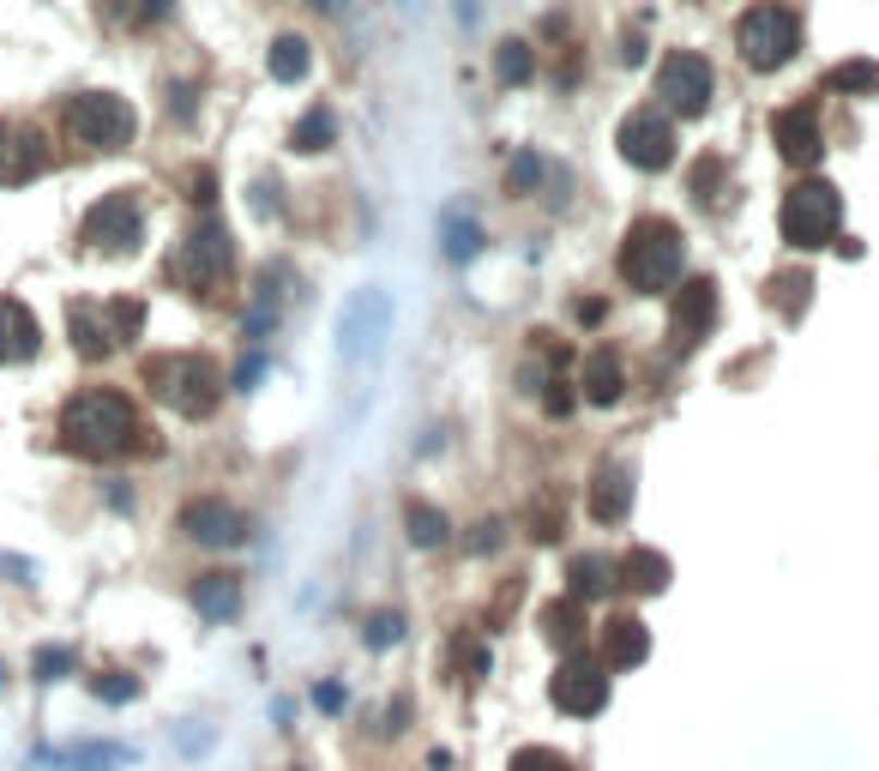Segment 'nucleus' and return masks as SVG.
<instances>
[{
  "label": "nucleus",
  "instance_id": "f257e3e1",
  "mask_svg": "<svg viewBox=\"0 0 879 771\" xmlns=\"http://www.w3.org/2000/svg\"><path fill=\"white\" fill-rule=\"evenodd\" d=\"M61 446L73 458H121V452H133V446H145L133 398L115 393V386H85V393H73L61 410Z\"/></svg>",
  "mask_w": 879,
  "mask_h": 771
},
{
  "label": "nucleus",
  "instance_id": "f03ea898",
  "mask_svg": "<svg viewBox=\"0 0 879 771\" xmlns=\"http://www.w3.org/2000/svg\"><path fill=\"white\" fill-rule=\"evenodd\" d=\"M615 272H621L627 289H639V296H663V289L681 284L686 272V236L674 217H633L621 236V260H615Z\"/></svg>",
  "mask_w": 879,
  "mask_h": 771
},
{
  "label": "nucleus",
  "instance_id": "7ed1b4c3",
  "mask_svg": "<svg viewBox=\"0 0 879 771\" xmlns=\"http://www.w3.org/2000/svg\"><path fill=\"white\" fill-rule=\"evenodd\" d=\"M145 386L163 398L175 416L187 422H206L223 398V380L218 368L206 362L199 350H163V356H145Z\"/></svg>",
  "mask_w": 879,
  "mask_h": 771
},
{
  "label": "nucleus",
  "instance_id": "20e7f679",
  "mask_svg": "<svg viewBox=\"0 0 879 771\" xmlns=\"http://www.w3.org/2000/svg\"><path fill=\"white\" fill-rule=\"evenodd\" d=\"M777 223H783V241L802 253H819L838 241L843 229V194L831 182H819V175H807V182H795L783 194V206H777Z\"/></svg>",
  "mask_w": 879,
  "mask_h": 771
},
{
  "label": "nucleus",
  "instance_id": "39448f33",
  "mask_svg": "<svg viewBox=\"0 0 879 771\" xmlns=\"http://www.w3.org/2000/svg\"><path fill=\"white\" fill-rule=\"evenodd\" d=\"M230 272H235V241H230V229H223L218 217H199L194 229L182 236L175 260H169V277H175L187 296H218V289L230 284Z\"/></svg>",
  "mask_w": 879,
  "mask_h": 771
},
{
  "label": "nucleus",
  "instance_id": "423d86ee",
  "mask_svg": "<svg viewBox=\"0 0 879 771\" xmlns=\"http://www.w3.org/2000/svg\"><path fill=\"white\" fill-rule=\"evenodd\" d=\"M735 54L753 66V73H777L802 54V18L789 13L783 0H765L753 13H741L735 25Z\"/></svg>",
  "mask_w": 879,
  "mask_h": 771
},
{
  "label": "nucleus",
  "instance_id": "0eeeda50",
  "mask_svg": "<svg viewBox=\"0 0 879 771\" xmlns=\"http://www.w3.org/2000/svg\"><path fill=\"white\" fill-rule=\"evenodd\" d=\"M61 127L73 133L85 151H127L133 133H139V115H133V103L115 91H78V97H66Z\"/></svg>",
  "mask_w": 879,
  "mask_h": 771
},
{
  "label": "nucleus",
  "instance_id": "6e6552de",
  "mask_svg": "<svg viewBox=\"0 0 879 771\" xmlns=\"http://www.w3.org/2000/svg\"><path fill=\"white\" fill-rule=\"evenodd\" d=\"M392 314H398V308H392V289L362 284L344 301V314H337V356L356 362V368L380 362V350H386V338H392Z\"/></svg>",
  "mask_w": 879,
  "mask_h": 771
},
{
  "label": "nucleus",
  "instance_id": "1a4fd4ad",
  "mask_svg": "<svg viewBox=\"0 0 879 771\" xmlns=\"http://www.w3.org/2000/svg\"><path fill=\"white\" fill-rule=\"evenodd\" d=\"M78 241L91 253H139L145 241V206L139 194H103L91 211H85V229H78Z\"/></svg>",
  "mask_w": 879,
  "mask_h": 771
},
{
  "label": "nucleus",
  "instance_id": "9d476101",
  "mask_svg": "<svg viewBox=\"0 0 879 771\" xmlns=\"http://www.w3.org/2000/svg\"><path fill=\"white\" fill-rule=\"evenodd\" d=\"M548 699H555V711H567V718H596V711L608 706V669L603 657H584V651H567L555 669V681H548Z\"/></svg>",
  "mask_w": 879,
  "mask_h": 771
},
{
  "label": "nucleus",
  "instance_id": "9b49d317",
  "mask_svg": "<svg viewBox=\"0 0 879 771\" xmlns=\"http://www.w3.org/2000/svg\"><path fill=\"white\" fill-rule=\"evenodd\" d=\"M711 91H717V73H711L705 54L674 49L669 61L657 66V97H663V109H674V115H705V109H711Z\"/></svg>",
  "mask_w": 879,
  "mask_h": 771
},
{
  "label": "nucleus",
  "instance_id": "f8f14e48",
  "mask_svg": "<svg viewBox=\"0 0 879 771\" xmlns=\"http://www.w3.org/2000/svg\"><path fill=\"white\" fill-rule=\"evenodd\" d=\"M621 158L645 175L669 170L674 163V121L663 115V109H633V115L621 121Z\"/></svg>",
  "mask_w": 879,
  "mask_h": 771
},
{
  "label": "nucleus",
  "instance_id": "ddd939ff",
  "mask_svg": "<svg viewBox=\"0 0 879 771\" xmlns=\"http://www.w3.org/2000/svg\"><path fill=\"white\" fill-rule=\"evenodd\" d=\"M771 145L777 158L795 163V170H814L819 158H826V127H819L814 103H789L771 115Z\"/></svg>",
  "mask_w": 879,
  "mask_h": 771
},
{
  "label": "nucleus",
  "instance_id": "4468645a",
  "mask_svg": "<svg viewBox=\"0 0 879 771\" xmlns=\"http://www.w3.org/2000/svg\"><path fill=\"white\" fill-rule=\"evenodd\" d=\"M711 326H717V284L711 277H686L669 314V344L674 350H698L711 338Z\"/></svg>",
  "mask_w": 879,
  "mask_h": 771
},
{
  "label": "nucleus",
  "instance_id": "2eb2a0df",
  "mask_svg": "<svg viewBox=\"0 0 879 771\" xmlns=\"http://www.w3.org/2000/svg\"><path fill=\"white\" fill-rule=\"evenodd\" d=\"M247 531V519L230 507V500L206 495V500H187L182 507V536H194V543H206V549H235Z\"/></svg>",
  "mask_w": 879,
  "mask_h": 771
},
{
  "label": "nucleus",
  "instance_id": "dca6fc26",
  "mask_svg": "<svg viewBox=\"0 0 879 771\" xmlns=\"http://www.w3.org/2000/svg\"><path fill=\"white\" fill-rule=\"evenodd\" d=\"M42 170H49V145L30 127L0 121V187H25V182H37Z\"/></svg>",
  "mask_w": 879,
  "mask_h": 771
},
{
  "label": "nucleus",
  "instance_id": "f3484780",
  "mask_svg": "<svg viewBox=\"0 0 879 771\" xmlns=\"http://www.w3.org/2000/svg\"><path fill=\"white\" fill-rule=\"evenodd\" d=\"M42 350V320L18 296H0V368H18Z\"/></svg>",
  "mask_w": 879,
  "mask_h": 771
},
{
  "label": "nucleus",
  "instance_id": "a211bd4d",
  "mask_svg": "<svg viewBox=\"0 0 879 771\" xmlns=\"http://www.w3.org/2000/svg\"><path fill=\"white\" fill-rule=\"evenodd\" d=\"M579 398L584 405H596V410H608V405H621L627 398V362L615 350H591L579 362Z\"/></svg>",
  "mask_w": 879,
  "mask_h": 771
},
{
  "label": "nucleus",
  "instance_id": "6ab92c4d",
  "mask_svg": "<svg viewBox=\"0 0 879 771\" xmlns=\"http://www.w3.org/2000/svg\"><path fill=\"white\" fill-rule=\"evenodd\" d=\"M584 507H591L596 524H621L627 512H633V471H627V464H603V471L591 476Z\"/></svg>",
  "mask_w": 879,
  "mask_h": 771
},
{
  "label": "nucleus",
  "instance_id": "aec40b11",
  "mask_svg": "<svg viewBox=\"0 0 879 771\" xmlns=\"http://www.w3.org/2000/svg\"><path fill=\"white\" fill-rule=\"evenodd\" d=\"M66 338H73V350L85 356V362H97V356L115 350V332H109V314L103 301H66Z\"/></svg>",
  "mask_w": 879,
  "mask_h": 771
},
{
  "label": "nucleus",
  "instance_id": "412c9836",
  "mask_svg": "<svg viewBox=\"0 0 879 771\" xmlns=\"http://www.w3.org/2000/svg\"><path fill=\"white\" fill-rule=\"evenodd\" d=\"M651 657V633L639 614H608L603 621V669H639Z\"/></svg>",
  "mask_w": 879,
  "mask_h": 771
},
{
  "label": "nucleus",
  "instance_id": "4be33fe9",
  "mask_svg": "<svg viewBox=\"0 0 879 771\" xmlns=\"http://www.w3.org/2000/svg\"><path fill=\"white\" fill-rule=\"evenodd\" d=\"M536 627H543V639L555 645L560 657L584 651V627H591V621H584V597H572V590H567V597H555L543 614H536Z\"/></svg>",
  "mask_w": 879,
  "mask_h": 771
},
{
  "label": "nucleus",
  "instance_id": "5701e85b",
  "mask_svg": "<svg viewBox=\"0 0 879 771\" xmlns=\"http://www.w3.org/2000/svg\"><path fill=\"white\" fill-rule=\"evenodd\" d=\"M194 609L206 614V621H235V609H242V579L235 573H199L194 579Z\"/></svg>",
  "mask_w": 879,
  "mask_h": 771
},
{
  "label": "nucleus",
  "instance_id": "b1692460",
  "mask_svg": "<svg viewBox=\"0 0 879 771\" xmlns=\"http://www.w3.org/2000/svg\"><path fill=\"white\" fill-rule=\"evenodd\" d=\"M440 248H446V260H453V265H470L482 253V229H476V217H470L465 206L440 211Z\"/></svg>",
  "mask_w": 879,
  "mask_h": 771
},
{
  "label": "nucleus",
  "instance_id": "393cba45",
  "mask_svg": "<svg viewBox=\"0 0 879 771\" xmlns=\"http://www.w3.org/2000/svg\"><path fill=\"white\" fill-rule=\"evenodd\" d=\"M265 73H272L277 85H301L313 73V42L296 37V30H284V37L272 42V54H265Z\"/></svg>",
  "mask_w": 879,
  "mask_h": 771
},
{
  "label": "nucleus",
  "instance_id": "a878e982",
  "mask_svg": "<svg viewBox=\"0 0 879 771\" xmlns=\"http://www.w3.org/2000/svg\"><path fill=\"white\" fill-rule=\"evenodd\" d=\"M621 585L633 590V597H657V590H669V555H663V549H633L621 561Z\"/></svg>",
  "mask_w": 879,
  "mask_h": 771
},
{
  "label": "nucleus",
  "instance_id": "bb28decb",
  "mask_svg": "<svg viewBox=\"0 0 879 771\" xmlns=\"http://www.w3.org/2000/svg\"><path fill=\"white\" fill-rule=\"evenodd\" d=\"M615 585H621V579H615V567H608L603 555H572V561H567V590H572V597L596 602V597H608Z\"/></svg>",
  "mask_w": 879,
  "mask_h": 771
},
{
  "label": "nucleus",
  "instance_id": "cd10ccee",
  "mask_svg": "<svg viewBox=\"0 0 879 771\" xmlns=\"http://www.w3.org/2000/svg\"><path fill=\"white\" fill-rule=\"evenodd\" d=\"M494 79L506 85V91H518V85L536 79V49L524 37H506L500 49H494Z\"/></svg>",
  "mask_w": 879,
  "mask_h": 771
},
{
  "label": "nucleus",
  "instance_id": "c85d7f7f",
  "mask_svg": "<svg viewBox=\"0 0 879 771\" xmlns=\"http://www.w3.org/2000/svg\"><path fill=\"white\" fill-rule=\"evenodd\" d=\"M404 531H410L416 549H440V543L453 536V524H446V512H440V507H428V500H410V507H404Z\"/></svg>",
  "mask_w": 879,
  "mask_h": 771
},
{
  "label": "nucleus",
  "instance_id": "c756f323",
  "mask_svg": "<svg viewBox=\"0 0 879 771\" xmlns=\"http://www.w3.org/2000/svg\"><path fill=\"white\" fill-rule=\"evenodd\" d=\"M826 91H838V97H879V61H838L826 73Z\"/></svg>",
  "mask_w": 879,
  "mask_h": 771
},
{
  "label": "nucleus",
  "instance_id": "7c9ffc66",
  "mask_svg": "<svg viewBox=\"0 0 879 771\" xmlns=\"http://www.w3.org/2000/svg\"><path fill=\"white\" fill-rule=\"evenodd\" d=\"M453 669H458V681H488V669H494V657H488V639L482 633H458L453 639Z\"/></svg>",
  "mask_w": 879,
  "mask_h": 771
},
{
  "label": "nucleus",
  "instance_id": "2f4dec72",
  "mask_svg": "<svg viewBox=\"0 0 879 771\" xmlns=\"http://www.w3.org/2000/svg\"><path fill=\"white\" fill-rule=\"evenodd\" d=\"M337 139V115H332V109H308V115H301L296 121V127H289V145H296V151H308V158H313V151H325V145H332Z\"/></svg>",
  "mask_w": 879,
  "mask_h": 771
},
{
  "label": "nucleus",
  "instance_id": "473e14b6",
  "mask_svg": "<svg viewBox=\"0 0 879 771\" xmlns=\"http://www.w3.org/2000/svg\"><path fill=\"white\" fill-rule=\"evenodd\" d=\"M543 175H548V163L536 158V151H518V158L506 163V194H512V199H531L536 187H543Z\"/></svg>",
  "mask_w": 879,
  "mask_h": 771
},
{
  "label": "nucleus",
  "instance_id": "72a5a7b5",
  "mask_svg": "<svg viewBox=\"0 0 879 771\" xmlns=\"http://www.w3.org/2000/svg\"><path fill=\"white\" fill-rule=\"evenodd\" d=\"M103 314H109V332H115V344H133V338H139V326H145V301L109 296V301H103Z\"/></svg>",
  "mask_w": 879,
  "mask_h": 771
},
{
  "label": "nucleus",
  "instance_id": "f704fd0d",
  "mask_svg": "<svg viewBox=\"0 0 879 771\" xmlns=\"http://www.w3.org/2000/svg\"><path fill=\"white\" fill-rule=\"evenodd\" d=\"M723 158H717V151H705V158H698L693 163V175H686V182H693V194H698V206H717V199H723L729 194V187H723Z\"/></svg>",
  "mask_w": 879,
  "mask_h": 771
},
{
  "label": "nucleus",
  "instance_id": "c9c22d12",
  "mask_svg": "<svg viewBox=\"0 0 879 771\" xmlns=\"http://www.w3.org/2000/svg\"><path fill=\"white\" fill-rule=\"evenodd\" d=\"M771 301H783V314L795 320L807 308V301H814V277L807 272H783V277H771Z\"/></svg>",
  "mask_w": 879,
  "mask_h": 771
},
{
  "label": "nucleus",
  "instance_id": "e433bc0d",
  "mask_svg": "<svg viewBox=\"0 0 879 771\" xmlns=\"http://www.w3.org/2000/svg\"><path fill=\"white\" fill-rule=\"evenodd\" d=\"M73 663H78V657H73V645H42V651L30 657V675H37L42 687H54V681H66V675H73Z\"/></svg>",
  "mask_w": 879,
  "mask_h": 771
},
{
  "label": "nucleus",
  "instance_id": "4c0bfd02",
  "mask_svg": "<svg viewBox=\"0 0 879 771\" xmlns=\"http://www.w3.org/2000/svg\"><path fill=\"white\" fill-rule=\"evenodd\" d=\"M91 693L103 706H133V699H139V681H133L127 669H103V675H91Z\"/></svg>",
  "mask_w": 879,
  "mask_h": 771
},
{
  "label": "nucleus",
  "instance_id": "58836bf2",
  "mask_svg": "<svg viewBox=\"0 0 879 771\" xmlns=\"http://www.w3.org/2000/svg\"><path fill=\"white\" fill-rule=\"evenodd\" d=\"M368 651H386V645H398L404 639V614L398 609H380V614H368Z\"/></svg>",
  "mask_w": 879,
  "mask_h": 771
},
{
  "label": "nucleus",
  "instance_id": "ea45409f",
  "mask_svg": "<svg viewBox=\"0 0 879 771\" xmlns=\"http://www.w3.org/2000/svg\"><path fill=\"white\" fill-rule=\"evenodd\" d=\"M506 771H572V766L555 754V747H518V754H512V766H506Z\"/></svg>",
  "mask_w": 879,
  "mask_h": 771
},
{
  "label": "nucleus",
  "instance_id": "a19ab883",
  "mask_svg": "<svg viewBox=\"0 0 879 771\" xmlns=\"http://www.w3.org/2000/svg\"><path fill=\"white\" fill-rule=\"evenodd\" d=\"M531 536H536V543H555V536H560V507H555V495H548L543 507H531Z\"/></svg>",
  "mask_w": 879,
  "mask_h": 771
},
{
  "label": "nucleus",
  "instance_id": "79ce46f5",
  "mask_svg": "<svg viewBox=\"0 0 879 771\" xmlns=\"http://www.w3.org/2000/svg\"><path fill=\"white\" fill-rule=\"evenodd\" d=\"M259 380H265V350L242 356V368H235V380H230V386H235V393H253Z\"/></svg>",
  "mask_w": 879,
  "mask_h": 771
},
{
  "label": "nucleus",
  "instance_id": "37998d69",
  "mask_svg": "<svg viewBox=\"0 0 879 771\" xmlns=\"http://www.w3.org/2000/svg\"><path fill=\"white\" fill-rule=\"evenodd\" d=\"M187 199H194L199 211H211V199H218V175H211V170H194V175H187Z\"/></svg>",
  "mask_w": 879,
  "mask_h": 771
},
{
  "label": "nucleus",
  "instance_id": "c03bdc74",
  "mask_svg": "<svg viewBox=\"0 0 879 771\" xmlns=\"http://www.w3.org/2000/svg\"><path fill=\"white\" fill-rule=\"evenodd\" d=\"M313 706H320V711H325V718H337V711H344V706H349V693H344V687H337V681H320V687H313Z\"/></svg>",
  "mask_w": 879,
  "mask_h": 771
},
{
  "label": "nucleus",
  "instance_id": "a18cd8bd",
  "mask_svg": "<svg viewBox=\"0 0 879 771\" xmlns=\"http://www.w3.org/2000/svg\"><path fill=\"white\" fill-rule=\"evenodd\" d=\"M0 573H13V585H37V567L25 555H0Z\"/></svg>",
  "mask_w": 879,
  "mask_h": 771
},
{
  "label": "nucleus",
  "instance_id": "49530a36",
  "mask_svg": "<svg viewBox=\"0 0 879 771\" xmlns=\"http://www.w3.org/2000/svg\"><path fill=\"white\" fill-rule=\"evenodd\" d=\"M470 549H476V555H488V549H500V524H476V536H470Z\"/></svg>",
  "mask_w": 879,
  "mask_h": 771
},
{
  "label": "nucleus",
  "instance_id": "de8ad7c7",
  "mask_svg": "<svg viewBox=\"0 0 879 771\" xmlns=\"http://www.w3.org/2000/svg\"><path fill=\"white\" fill-rule=\"evenodd\" d=\"M157 18H169V0H139L133 7V25H157Z\"/></svg>",
  "mask_w": 879,
  "mask_h": 771
},
{
  "label": "nucleus",
  "instance_id": "09e8293b",
  "mask_svg": "<svg viewBox=\"0 0 879 771\" xmlns=\"http://www.w3.org/2000/svg\"><path fill=\"white\" fill-rule=\"evenodd\" d=\"M386 730H392V735H398V730H410V699H404V693H398V699L386 706Z\"/></svg>",
  "mask_w": 879,
  "mask_h": 771
},
{
  "label": "nucleus",
  "instance_id": "8fccbe9b",
  "mask_svg": "<svg viewBox=\"0 0 879 771\" xmlns=\"http://www.w3.org/2000/svg\"><path fill=\"white\" fill-rule=\"evenodd\" d=\"M603 314H608L603 301H579V326H596V320H603Z\"/></svg>",
  "mask_w": 879,
  "mask_h": 771
},
{
  "label": "nucleus",
  "instance_id": "3c124183",
  "mask_svg": "<svg viewBox=\"0 0 879 771\" xmlns=\"http://www.w3.org/2000/svg\"><path fill=\"white\" fill-rule=\"evenodd\" d=\"M175 115H182V121L194 115V91H187V85H175Z\"/></svg>",
  "mask_w": 879,
  "mask_h": 771
},
{
  "label": "nucleus",
  "instance_id": "603ef678",
  "mask_svg": "<svg viewBox=\"0 0 879 771\" xmlns=\"http://www.w3.org/2000/svg\"><path fill=\"white\" fill-rule=\"evenodd\" d=\"M621 61H627V66H639V61H645V42H639V37H627V49H621Z\"/></svg>",
  "mask_w": 879,
  "mask_h": 771
},
{
  "label": "nucleus",
  "instance_id": "864d4df0",
  "mask_svg": "<svg viewBox=\"0 0 879 771\" xmlns=\"http://www.w3.org/2000/svg\"><path fill=\"white\" fill-rule=\"evenodd\" d=\"M313 13H337V7H344V0H308Z\"/></svg>",
  "mask_w": 879,
  "mask_h": 771
},
{
  "label": "nucleus",
  "instance_id": "5fc2aeb1",
  "mask_svg": "<svg viewBox=\"0 0 879 771\" xmlns=\"http://www.w3.org/2000/svg\"><path fill=\"white\" fill-rule=\"evenodd\" d=\"M0 687H7V657H0Z\"/></svg>",
  "mask_w": 879,
  "mask_h": 771
}]
</instances>
